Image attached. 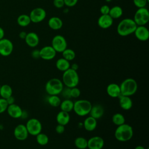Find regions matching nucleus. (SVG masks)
Returning a JSON list of instances; mask_svg holds the SVG:
<instances>
[{"instance_id": "obj_1", "label": "nucleus", "mask_w": 149, "mask_h": 149, "mask_svg": "<svg viewBox=\"0 0 149 149\" xmlns=\"http://www.w3.org/2000/svg\"><path fill=\"white\" fill-rule=\"evenodd\" d=\"M137 26L133 19L130 18L123 19L118 24L117 33L120 36H127L134 33Z\"/></svg>"}, {"instance_id": "obj_2", "label": "nucleus", "mask_w": 149, "mask_h": 149, "mask_svg": "<svg viewBox=\"0 0 149 149\" xmlns=\"http://www.w3.org/2000/svg\"><path fill=\"white\" fill-rule=\"evenodd\" d=\"M133 136L132 127L127 123L118 126L115 130V138L119 141L126 142L130 140Z\"/></svg>"}, {"instance_id": "obj_3", "label": "nucleus", "mask_w": 149, "mask_h": 149, "mask_svg": "<svg viewBox=\"0 0 149 149\" xmlns=\"http://www.w3.org/2000/svg\"><path fill=\"white\" fill-rule=\"evenodd\" d=\"M62 81L63 85L68 88L77 87L79 83V76L77 71L69 68L63 72Z\"/></svg>"}, {"instance_id": "obj_4", "label": "nucleus", "mask_w": 149, "mask_h": 149, "mask_svg": "<svg viewBox=\"0 0 149 149\" xmlns=\"http://www.w3.org/2000/svg\"><path fill=\"white\" fill-rule=\"evenodd\" d=\"M119 87L121 95L130 97L136 93L138 85L134 79L127 78L120 83Z\"/></svg>"}, {"instance_id": "obj_5", "label": "nucleus", "mask_w": 149, "mask_h": 149, "mask_svg": "<svg viewBox=\"0 0 149 149\" xmlns=\"http://www.w3.org/2000/svg\"><path fill=\"white\" fill-rule=\"evenodd\" d=\"M63 88V84L60 79L52 78L49 79L45 84V90L49 95H59Z\"/></svg>"}, {"instance_id": "obj_6", "label": "nucleus", "mask_w": 149, "mask_h": 149, "mask_svg": "<svg viewBox=\"0 0 149 149\" xmlns=\"http://www.w3.org/2000/svg\"><path fill=\"white\" fill-rule=\"evenodd\" d=\"M92 104L88 100H79L74 102L73 111L79 116H85L89 114Z\"/></svg>"}, {"instance_id": "obj_7", "label": "nucleus", "mask_w": 149, "mask_h": 149, "mask_svg": "<svg viewBox=\"0 0 149 149\" xmlns=\"http://www.w3.org/2000/svg\"><path fill=\"white\" fill-rule=\"evenodd\" d=\"M133 20L137 26H145L149 21L148 9L146 7L138 8L134 13Z\"/></svg>"}, {"instance_id": "obj_8", "label": "nucleus", "mask_w": 149, "mask_h": 149, "mask_svg": "<svg viewBox=\"0 0 149 149\" xmlns=\"http://www.w3.org/2000/svg\"><path fill=\"white\" fill-rule=\"evenodd\" d=\"M29 134L36 136L41 132L42 126L41 122L36 118L29 119L26 125Z\"/></svg>"}, {"instance_id": "obj_9", "label": "nucleus", "mask_w": 149, "mask_h": 149, "mask_svg": "<svg viewBox=\"0 0 149 149\" xmlns=\"http://www.w3.org/2000/svg\"><path fill=\"white\" fill-rule=\"evenodd\" d=\"M51 46L56 52H62L67 48L68 44L65 38L61 35L55 36L51 42Z\"/></svg>"}, {"instance_id": "obj_10", "label": "nucleus", "mask_w": 149, "mask_h": 149, "mask_svg": "<svg viewBox=\"0 0 149 149\" xmlns=\"http://www.w3.org/2000/svg\"><path fill=\"white\" fill-rule=\"evenodd\" d=\"M47 13L45 9L42 8H36L31 10L29 17L31 22L34 23H38L43 21L46 17Z\"/></svg>"}, {"instance_id": "obj_11", "label": "nucleus", "mask_w": 149, "mask_h": 149, "mask_svg": "<svg viewBox=\"0 0 149 149\" xmlns=\"http://www.w3.org/2000/svg\"><path fill=\"white\" fill-rule=\"evenodd\" d=\"M13 44L12 42L8 39L3 38L0 40V55L3 56H8L13 52Z\"/></svg>"}, {"instance_id": "obj_12", "label": "nucleus", "mask_w": 149, "mask_h": 149, "mask_svg": "<svg viewBox=\"0 0 149 149\" xmlns=\"http://www.w3.org/2000/svg\"><path fill=\"white\" fill-rule=\"evenodd\" d=\"M13 135L15 139L18 140H26L29 136V133L26 126L23 124L17 125L14 129Z\"/></svg>"}, {"instance_id": "obj_13", "label": "nucleus", "mask_w": 149, "mask_h": 149, "mask_svg": "<svg viewBox=\"0 0 149 149\" xmlns=\"http://www.w3.org/2000/svg\"><path fill=\"white\" fill-rule=\"evenodd\" d=\"M56 54V52L51 45L44 46L40 50V58L45 61L53 59L55 57Z\"/></svg>"}, {"instance_id": "obj_14", "label": "nucleus", "mask_w": 149, "mask_h": 149, "mask_svg": "<svg viewBox=\"0 0 149 149\" xmlns=\"http://www.w3.org/2000/svg\"><path fill=\"white\" fill-rule=\"evenodd\" d=\"M104 146V140L100 136H93L87 140V148L88 149H102Z\"/></svg>"}, {"instance_id": "obj_15", "label": "nucleus", "mask_w": 149, "mask_h": 149, "mask_svg": "<svg viewBox=\"0 0 149 149\" xmlns=\"http://www.w3.org/2000/svg\"><path fill=\"white\" fill-rule=\"evenodd\" d=\"M134 34L136 37L141 41H146L149 38V31L145 26H137Z\"/></svg>"}, {"instance_id": "obj_16", "label": "nucleus", "mask_w": 149, "mask_h": 149, "mask_svg": "<svg viewBox=\"0 0 149 149\" xmlns=\"http://www.w3.org/2000/svg\"><path fill=\"white\" fill-rule=\"evenodd\" d=\"M6 111L11 118L18 119L22 117L23 111L19 105L14 103L8 105Z\"/></svg>"}, {"instance_id": "obj_17", "label": "nucleus", "mask_w": 149, "mask_h": 149, "mask_svg": "<svg viewBox=\"0 0 149 149\" xmlns=\"http://www.w3.org/2000/svg\"><path fill=\"white\" fill-rule=\"evenodd\" d=\"M113 19L108 15H101L98 19V26L103 29L109 28L113 24Z\"/></svg>"}, {"instance_id": "obj_18", "label": "nucleus", "mask_w": 149, "mask_h": 149, "mask_svg": "<svg viewBox=\"0 0 149 149\" xmlns=\"http://www.w3.org/2000/svg\"><path fill=\"white\" fill-rule=\"evenodd\" d=\"M24 40L26 44L31 48L37 47L40 42L38 36L34 32H29L27 33Z\"/></svg>"}, {"instance_id": "obj_19", "label": "nucleus", "mask_w": 149, "mask_h": 149, "mask_svg": "<svg viewBox=\"0 0 149 149\" xmlns=\"http://www.w3.org/2000/svg\"><path fill=\"white\" fill-rule=\"evenodd\" d=\"M107 93L112 98H118L120 95L119 85L116 83H110L107 87Z\"/></svg>"}, {"instance_id": "obj_20", "label": "nucleus", "mask_w": 149, "mask_h": 149, "mask_svg": "<svg viewBox=\"0 0 149 149\" xmlns=\"http://www.w3.org/2000/svg\"><path fill=\"white\" fill-rule=\"evenodd\" d=\"M83 125L85 130L88 132H92L94 130L97 126V120L89 116L84 120Z\"/></svg>"}, {"instance_id": "obj_21", "label": "nucleus", "mask_w": 149, "mask_h": 149, "mask_svg": "<svg viewBox=\"0 0 149 149\" xmlns=\"http://www.w3.org/2000/svg\"><path fill=\"white\" fill-rule=\"evenodd\" d=\"M118 98L119 106L122 109L125 111H127L132 108L133 106V101L130 97L120 95Z\"/></svg>"}, {"instance_id": "obj_22", "label": "nucleus", "mask_w": 149, "mask_h": 149, "mask_svg": "<svg viewBox=\"0 0 149 149\" xmlns=\"http://www.w3.org/2000/svg\"><path fill=\"white\" fill-rule=\"evenodd\" d=\"M104 113V109L102 106L99 104H95L91 107V110L90 111V116L93 117L97 120L101 118Z\"/></svg>"}, {"instance_id": "obj_23", "label": "nucleus", "mask_w": 149, "mask_h": 149, "mask_svg": "<svg viewBox=\"0 0 149 149\" xmlns=\"http://www.w3.org/2000/svg\"><path fill=\"white\" fill-rule=\"evenodd\" d=\"M70 116L68 112L60 111L56 115V120L58 124L66 126L70 121Z\"/></svg>"}, {"instance_id": "obj_24", "label": "nucleus", "mask_w": 149, "mask_h": 149, "mask_svg": "<svg viewBox=\"0 0 149 149\" xmlns=\"http://www.w3.org/2000/svg\"><path fill=\"white\" fill-rule=\"evenodd\" d=\"M48 24L49 28L54 30H58L62 28L63 26L62 20L58 17L53 16L49 19Z\"/></svg>"}, {"instance_id": "obj_25", "label": "nucleus", "mask_w": 149, "mask_h": 149, "mask_svg": "<svg viewBox=\"0 0 149 149\" xmlns=\"http://www.w3.org/2000/svg\"><path fill=\"white\" fill-rule=\"evenodd\" d=\"M55 66L59 70L63 72L70 68V64L69 61H67L63 58H61L56 61Z\"/></svg>"}, {"instance_id": "obj_26", "label": "nucleus", "mask_w": 149, "mask_h": 149, "mask_svg": "<svg viewBox=\"0 0 149 149\" xmlns=\"http://www.w3.org/2000/svg\"><path fill=\"white\" fill-rule=\"evenodd\" d=\"M13 90L9 85L5 84L1 86L0 88V96L1 98L6 99L12 95Z\"/></svg>"}, {"instance_id": "obj_27", "label": "nucleus", "mask_w": 149, "mask_h": 149, "mask_svg": "<svg viewBox=\"0 0 149 149\" xmlns=\"http://www.w3.org/2000/svg\"><path fill=\"white\" fill-rule=\"evenodd\" d=\"M74 102L70 99H65L63 101H61L59 107L61 108V111H63L69 113L73 109Z\"/></svg>"}, {"instance_id": "obj_28", "label": "nucleus", "mask_w": 149, "mask_h": 149, "mask_svg": "<svg viewBox=\"0 0 149 149\" xmlns=\"http://www.w3.org/2000/svg\"><path fill=\"white\" fill-rule=\"evenodd\" d=\"M123 9L119 6H114L110 8L109 12V15L113 19H119L122 16Z\"/></svg>"}, {"instance_id": "obj_29", "label": "nucleus", "mask_w": 149, "mask_h": 149, "mask_svg": "<svg viewBox=\"0 0 149 149\" xmlns=\"http://www.w3.org/2000/svg\"><path fill=\"white\" fill-rule=\"evenodd\" d=\"M29 15L26 14H22L19 15L17 19V24L21 27H26L31 23Z\"/></svg>"}, {"instance_id": "obj_30", "label": "nucleus", "mask_w": 149, "mask_h": 149, "mask_svg": "<svg viewBox=\"0 0 149 149\" xmlns=\"http://www.w3.org/2000/svg\"><path fill=\"white\" fill-rule=\"evenodd\" d=\"M74 146L78 149H86L87 148V140L83 137H77L74 141Z\"/></svg>"}, {"instance_id": "obj_31", "label": "nucleus", "mask_w": 149, "mask_h": 149, "mask_svg": "<svg viewBox=\"0 0 149 149\" xmlns=\"http://www.w3.org/2000/svg\"><path fill=\"white\" fill-rule=\"evenodd\" d=\"M112 121L114 125L118 126L125 123V118L120 113H116L112 117Z\"/></svg>"}, {"instance_id": "obj_32", "label": "nucleus", "mask_w": 149, "mask_h": 149, "mask_svg": "<svg viewBox=\"0 0 149 149\" xmlns=\"http://www.w3.org/2000/svg\"><path fill=\"white\" fill-rule=\"evenodd\" d=\"M60 97L58 95H49L47 98V102L49 105L53 107H59V105L61 102Z\"/></svg>"}, {"instance_id": "obj_33", "label": "nucleus", "mask_w": 149, "mask_h": 149, "mask_svg": "<svg viewBox=\"0 0 149 149\" xmlns=\"http://www.w3.org/2000/svg\"><path fill=\"white\" fill-rule=\"evenodd\" d=\"M62 58H65L68 61H73L75 57H76V54L75 52L72 49L70 48H66L62 52Z\"/></svg>"}, {"instance_id": "obj_34", "label": "nucleus", "mask_w": 149, "mask_h": 149, "mask_svg": "<svg viewBox=\"0 0 149 149\" xmlns=\"http://www.w3.org/2000/svg\"><path fill=\"white\" fill-rule=\"evenodd\" d=\"M36 136V141L37 143L40 146H45L49 142L48 136L43 133H40Z\"/></svg>"}, {"instance_id": "obj_35", "label": "nucleus", "mask_w": 149, "mask_h": 149, "mask_svg": "<svg viewBox=\"0 0 149 149\" xmlns=\"http://www.w3.org/2000/svg\"><path fill=\"white\" fill-rule=\"evenodd\" d=\"M81 92L80 89L77 87H74L70 88V97L77 98L80 95Z\"/></svg>"}, {"instance_id": "obj_36", "label": "nucleus", "mask_w": 149, "mask_h": 149, "mask_svg": "<svg viewBox=\"0 0 149 149\" xmlns=\"http://www.w3.org/2000/svg\"><path fill=\"white\" fill-rule=\"evenodd\" d=\"M8 107V104L6 99L0 98V113H2L6 111L7 108Z\"/></svg>"}, {"instance_id": "obj_37", "label": "nucleus", "mask_w": 149, "mask_h": 149, "mask_svg": "<svg viewBox=\"0 0 149 149\" xmlns=\"http://www.w3.org/2000/svg\"><path fill=\"white\" fill-rule=\"evenodd\" d=\"M148 0H133L134 5L138 8L146 7Z\"/></svg>"}, {"instance_id": "obj_38", "label": "nucleus", "mask_w": 149, "mask_h": 149, "mask_svg": "<svg viewBox=\"0 0 149 149\" xmlns=\"http://www.w3.org/2000/svg\"><path fill=\"white\" fill-rule=\"evenodd\" d=\"M53 4L54 6L56 8H61L65 5L63 0H54Z\"/></svg>"}, {"instance_id": "obj_39", "label": "nucleus", "mask_w": 149, "mask_h": 149, "mask_svg": "<svg viewBox=\"0 0 149 149\" xmlns=\"http://www.w3.org/2000/svg\"><path fill=\"white\" fill-rule=\"evenodd\" d=\"M65 5H66L68 7H73L75 6L78 0H63Z\"/></svg>"}, {"instance_id": "obj_40", "label": "nucleus", "mask_w": 149, "mask_h": 149, "mask_svg": "<svg viewBox=\"0 0 149 149\" xmlns=\"http://www.w3.org/2000/svg\"><path fill=\"white\" fill-rule=\"evenodd\" d=\"M109 9H110V8L108 5H104L100 8V10L101 15H107V14H109Z\"/></svg>"}, {"instance_id": "obj_41", "label": "nucleus", "mask_w": 149, "mask_h": 149, "mask_svg": "<svg viewBox=\"0 0 149 149\" xmlns=\"http://www.w3.org/2000/svg\"><path fill=\"white\" fill-rule=\"evenodd\" d=\"M65 130V126L58 124L55 127V131L58 134H62Z\"/></svg>"}, {"instance_id": "obj_42", "label": "nucleus", "mask_w": 149, "mask_h": 149, "mask_svg": "<svg viewBox=\"0 0 149 149\" xmlns=\"http://www.w3.org/2000/svg\"><path fill=\"white\" fill-rule=\"evenodd\" d=\"M61 93L63 95V97L66 98V99H69L70 98V88L66 87V89L63 88Z\"/></svg>"}, {"instance_id": "obj_43", "label": "nucleus", "mask_w": 149, "mask_h": 149, "mask_svg": "<svg viewBox=\"0 0 149 149\" xmlns=\"http://www.w3.org/2000/svg\"><path fill=\"white\" fill-rule=\"evenodd\" d=\"M31 56L34 59H38L40 58V50L34 49L31 52Z\"/></svg>"}, {"instance_id": "obj_44", "label": "nucleus", "mask_w": 149, "mask_h": 149, "mask_svg": "<svg viewBox=\"0 0 149 149\" xmlns=\"http://www.w3.org/2000/svg\"><path fill=\"white\" fill-rule=\"evenodd\" d=\"M6 100L8 104V105L15 103V98L13 97V95H11L10 97H8V98L6 99Z\"/></svg>"}, {"instance_id": "obj_45", "label": "nucleus", "mask_w": 149, "mask_h": 149, "mask_svg": "<svg viewBox=\"0 0 149 149\" xmlns=\"http://www.w3.org/2000/svg\"><path fill=\"white\" fill-rule=\"evenodd\" d=\"M70 68H71V69H73V70L77 71V69H79V65H78V64H77V63H73L72 65H70Z\"/></svg>"}, {"instance_id": "obj_46", "label": "nucleus", "mask_w": 149, "mask_h": 149, "mask_svg": "<svg viewBox=\"0 0 149 149\" xmlns=\"http://www.w3.org/2000/svg\"><path fill=\"white\" fill-rule=\"evenodd\" d=\"M26 34H27V33L25 32V31H21L20 33H19V37L21 38V39H24V38H25V37H26Z\"/></svg>"}, {"instance_id": "obj_47", "label": "nucleus", "mask_w": 149, "mask_h": 149, "mask_svg": "<svg viewBox=\"0 0 149 149\" xmlns=\"http://www.w3.org/2000/svg\"><path fill=\"white\" fill-rule=\"evenodd\" d=\"M4 36H5L4 30L1 27H0V40L3 38Z\"/></svg>"}, {"instance_id": "obj_48", "label": "nucleus", "mask_w": 149, "mask_h": 149, "mask_svg": "<svg viewBox=\"0 0 149 149\" xmlns=\"http://www.w3.org/2000/svg\"><path fill=\"white\" fill-rule=\"evenodd\" d=\"M134 149H147V148H146L144 147H143V146H140V145H139V146H136V147H135V148Z\"/></svg>"}, {"instance_id": "obj_49", "label": "nucleus", "mask_w": 149, "mask_h": 149, "mask_svg": "<svg viewBox=\"0 0 149 149\" xmlns=\"http://www.w3.org/2000/svg\"><path fill=\"white\" fill-rule=\"evenodd\" d=\"M107 2H111L112 0H105Z\"/></svg>"}, {"instance_id": "obj_50", "label": "nucleus", "mask_w": 149, "mask_h": 149, "mask_svg": "<svg viewBox=\"0 0 149 149\" xmlns=\"http://www.w3.org/2000/svg\"><path fill=\"white\" fill-rule=\"evenodd\" d=\"M1 84H0V88H1Z\"/></svg>"}, {"instance_id": "obj_51", "label": "nucleus", "mask_w": 149, "mask_h": 149, "mask_svg": "<svg viewBox=\"0 0 149 149\" xmlns=\"http://www.w3.org/2000/svg\"><path fill=\"white\" fill-rule=\"evenodd\" d=\"M147 149H148V148H147Z\"/></svg>"}]
</instances>
